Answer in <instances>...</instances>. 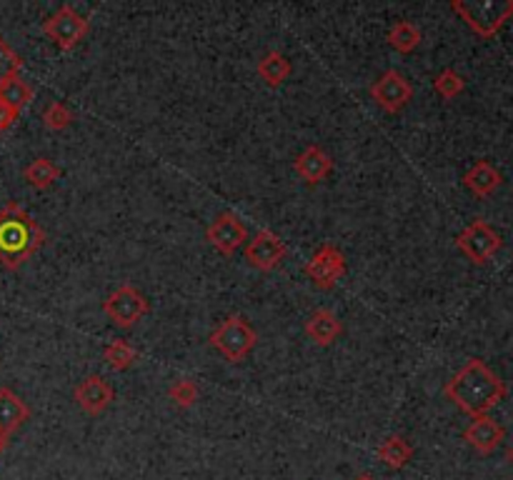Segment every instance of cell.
Here are the masks:
<instances>
[{"label":"cell","mask_w":513,"mask_h":480,"mask_svg":"<svg viewBox=\"0 0 513 480\" xmlns=\"http://www.w3.org/2000/svg\"><path fill=\"white\" fill-rule=\"evenodd\" d=\"M446 398L454 400L463 413H469L471 418L488 415L491 408H496L501 400L506 398V383L501 381L496 373L485 366L484 360L471 358L461 371L446 383Z\"/></svg>","instance_id":"6da1fadb"},{"label":"cell","mask_w":513,"mask_h":480,"mask_svg":"<svg viewBox=\"0 0 513 480\" xmlns=\"http://www.w3.org/2000/svg\"><path fill=\"white\" fill-rule=\"evenodd\" d=\"M43 243V228L18 203L0 208V263L5 268H20Z\"/></svg>","instance_id":"7a4b0ae2"},{"label":"cell","mask_w":513,"mask_h":480,"mask_svg":"<svg viewBox=\"0 0 513 480\" xmlns=\"http://www.w3.org/2000/svg\"><path fill=\"white\" fill-rule=\"evenodd\" d=\"M451 11L461 15L476 35L493 38L506 26V20L513 18V0H478V3L454 0Z\"/></svg>","instance_id":"3957f363"},{"label":"cell","mask_w":513,"mask_h":480,"mask_svg":"<svg viewBox=\"0 0 513 480\" xmlns=\"http://www.w3.org/2000/svg\"><path fill=\"white\" fill-rule=\"evenodd\" d=\"M209 341L228 363H238L256 348L258 335L241 316H228L218 328L210 333Z\"/></svg>","instance_id":"277c9868"},{"label":"cell","mask_w":513,"mask_h":480,"mask_svg":"<svg viewBox=\"0 0 513 480\" xmlns=\"http://www.w3.org/2000/svg\"><path fill=\"white\" fill-rule=\"evenodd\" d=\"M103 311H106V316L111 318L115 326L133 328L140 318L151 311V305H148V298H146L138 288L121 286V288L113 290L111 295L103 301Z\"/></svg>","instance_id":"5b68a950"},{"label":"cell","mask_w":513,"mask_h":480,"mask_svg":"<svg viewBox=\"0 0 513 480\" xmlns=\"http://www.w3.org/2000/svg\"><path fill=\"white\" fill-rule=\"evenodd\" d=\"M456 246L469 261L484 265L501 250V235L485 220H473L466 231H461Z\"/></svg>","instance_id":"8992f818"},{"label":"cell","mask_w":513,"mask_h":480,"mask_svg":"<svg viewBox=\"0 0 513 480\" xmlns=\"http://www.w3.org/2000/svg\"><path fill=\"white\" fill-rule=\"evenodd\" d=\"M43 33L56 43L60 51H70L85 38L88 20L81 13H75V8L60 5L56 13L43 23Z\"/></svg>","instance_id":"52a82bcc"},{"label":"cell","mask_w":513,"mask_h":480,"mask_svg":"<svg viewBox=\"0 0 513 480\" xmlns=\"http://www.w3.org/2000/svg\"><path fill=\"white\" fill-rule=\"evenodd\" d=\"M305 275L319 286V288H333L343 275H346V256L331 243L319 248V253L305 263Z\"/></svg>","instance_id":"ba28073f"},{"label":"cell","mask_w":513,"mask_h":480,"mask_svg":"<svg viewBox=\"0 0 513 480\" xmlns=\"http://www.w3.org/2000/svg\"><path fill=\"white\" fill-rule=\"evenodd\" d=\"M371 98L389 113H399L408 106V100L414 98L411 83L403 78L399 70H386L378 81L371 85Z\"/></svg>","instance_id":"9c48e42d"},{"label":"cell","mask_w":513,"mask_h":480,"mask_svg":"<svg viewBox=\"0 0 513 480\" xmlns=\"http://www.w3.org/2000/svg\"><path fill=\"white\" fill-rule=\"evenodd\" d=\"M206 238H209V243L216 248L218 253L233 256L238 248L243 246V240L249 238V231H246V225L238 220L236 213H221V216L209 225Z\"/></svg>","instance_id":"30bf717a"},{"label":"cell","mask_w":513,"mask_h":480,"mask_svg":"<svg viewBox=\"0 0 513 480\" xmlns=\"http://www.w3.org/2000/svg\"><path fill=\"white\" fill-rule=\"evenodd\" d=\"M286 253H288V248L273 231H258L256 238L249 240V246H246V261L253 268L268 273V271H273L278 263L286 258Z\"/></svg>","instance_id":"8fae6325"},{"label":"cell","mask_w":513,"mask_h":480,"mask_svg":"<svg viewBox=\"0 0 513 480\" xmlns=\"http://www.w3.org/2000/svg\"><path fill=\"white\" fill-rule=\"evenodd\" d=\"M113 398H115V393H113L111 383H106V381L98 378V375H88V378L81 381L78 388H75V400H78V405H81L88 415H100L103 411H108Z\"/></svg>","instance_id":"7c38bea8"},{"label":"cell","mask_w":513,"mask_h":480,"mask_svg":"<svg viewBox=\"0 0 513 480\" xmlns=\"http://www.w3.org/2000/svg\"><path fill=\"white\" fill-rule=\"evenodd\" d=\"M506 436V430L493 421V418H488V415H481V418H473V423L466 428V433H463V438L469 445H473L478 453H493L496 448L501 445V440Z\"/></svg>","instance_id":"4fadbf2b"},{"label":"cell","mask_w":513,"mask_h":480,"mask_svg":"<svg viewBox=\"0 0 513 480\" xmlns=\"http://www.w3.org/2000/svg\"><path fill=\"white\" fill-rule=\"evenodd\" d=\"M293 168H296V173H298L305 183H320V180L326 178L333 170V161L320 146H308V148L293 161Z\"/></svg>","instance_id":"5bb4252c"},{"label":"cell","mask_w":513,"mask_h":480,"mask_svg":"<svg viewBox=\"0 0 513 480\" xmlns=\"http://www.w3.org/2000/svg\"><path fill=\"white\" fill-rule=\"evenodd\" d=\"M30 418V408L26 400H20L11 388H0V433L13 436L18 428Z\"/></svg>","instance_id":"9a60e30c"},{"label":"cell","mask_w":513,"mask_h":480,"mask_svg":"<svg viewBox=\"0 0 513 480\" xmlns=\"http://www.w3.org/2000/svg\"><path fill=\"white\" fill-rule=\"evenodd\" d=\"M501 183H503V176H501L499 170L488 163V161H478V163L473 165L471 170L463 176V185H466L473 195H478V198L493 195V193L499 191Z\"/></svg>","instance_id":"2e32d148"},{"label":"cell","mask_w":513,"mask_h":480,"mask_svg":"<svg viewBox=\"0 0 513 480\" xmlns=\"http://www.w3.org/2000/svg\"><path fill=\"white\" fill-rule=\"evenodd\" d=\"M341 330H343V326H341V320L335 318V313L333 311H328V308H320V311H316L313 316L305 320V333H308V338L313 341V343L319 345H331L338 335H341Z\"/></svg>","instance_id":"e0dca14e"},{"label":"cell","mask_w":513,"mask_h":480,"mask_svg":"<svg viewBox=\"0 0 513 480\" xmlns=\"http://www.w3.org/2000/svg\"><path fill=\"white\" fill-rule=\"evenodd\" d=\"M375 453L378 458L386 463L393 470H401V468L408 466V460L414 458V448H411V443L401 436H393V438L383 440L378 448H375Z\"/></svg>","instance_id":"ac0fdd59"},{"label":"cell","mask_w":513,"mask_h":480,"mask_svg":"<svg viewBox=\"0 0 513 480\" xmlns=\"http://www.w3.org/2000/svg\"><path fill=\"white\" fill-rule=\"evenodd\" d=\"M258 75H261L268 85L276 88V85H280V83L291 75V60L283 53H278V51H271V53L265 55L264 60L258 63Z\"/></svg>","instance_id":"d6986e66"},{"label":"cell","mask_w":513,"mask_h":480,"mask_svg":"<svg viewBox=\"0 0 513 480\" xmlns=\"http://www.w3.org/2000/svg\"><path fill=\"white\" fill-rule=\"evenodd\" d=\"M23 176H26V180H28L33 188L45 191V188H51V185L60 178V170H58V165L53 163V161H48V158H36V161L23 170Z\"/></svg>","instance_id":"ffe728a7"},{"label":"cell","mask_w":513,"mask_h":480,"mask_svg":"<svg viewBox=\"0 0 513 480\" xmlns=\"http://www.w3.org/2000/svg\"><path fill=\"white\" fill-rule=\"evenodd\" d=\"M103 358H106V363L111 366L113 371H128L138 360V353L133 350V345L128 343V341L115 338V341H111L103 348Z\"/></svg>","instance_id":"44dd1931"},{"label":"cell","mask_w":513,"mask_h":480,"mask_svg":"<svg viewBox=\"0 0 513 480\" xmlns=\"http://www.w3.org/2000/svg\"><path fill=\"white\" fill-rule=\"evenodd\" d=\"M30 100H33V88H30L26 81L11 78V81L0 85V103L11 106V108L18 110V113L26 108Z\"/></svg>","instance_id":"7402d4cb"},{"label":"cell","mask_w":513,"mask_h":480,"mask_svg":"<svg viewBox=\"0 0 513 480\" xmlns=\"http://www.w3.org/2000/svg\"><path fill=\"white\" fill-rule=\"evenodd\" d=\"M389 43L399 51V53H414L421 43V30L408 20H399L396 26L389 30Z\"/></svg>","instance_id":"603a6c76"},{"label":"cell","mask_w":513,"mask_h":480,"mask_svg":"<svg viewBox=\"0 0 513 480\" xmlns=\"http://www.w3.org/2000/svg\"><path fill=\"white\" fill-rule=\"evenodd\" d=\"M463 88H466L463 78L458 75L456 70H451V68L441 70V73L436 75V81H433V90H436L441 98H446V100L461 96V93H463Z\"/></svg>","instance_id":"cb8c5ba5"},{"label":"cell","mask_w":513,"mask_h":480,"mask_svg":"<svg viewBox=\"0 0 513 480\" xmlns=\"http://www.w3.org/2000/svg\"><path fill=\"white\" fill-rule=\"evenodd\" d=\"M20 68H23L20 55L15 53L13 48L0 38V85H3V83H8L11 78H18Z\"/></svg>","instance_id":"d4e9b609"},{"label":"cell","mask_w":513,"mask_h":480,"mask_svg":"<svg viewBox=\"0 0 513 480\" xmlns=\"http://www.w3.org/2000/svg\"><path fill=\"white\" fill-rule=\"evenodd\" d=\"M43 123L51 130H66L73 123V113L60 100H53L48 108L43 110Z\"/></svg>","instance_id":"484cf974"},{"label":"cell","mask_w":513,"mask_h":480,"mask_svg":"<svg viewBox=\"0 0 513 480\" xmlns=\"http://www.w3.org/2000/svg\"><path fill=\"white\" fill-rule=\"evenodd\" d=\"M198 385L193 381H188V378H183L178 383H173L168 388V398L173 400L176 405H181V408H191L195 400H198Z\"/></svg>","instance_id":"4316f807"},{"label":"cell","mask_w":513,"mask_h":480,"mask_svg":"<svg viewBox=\"0 0 513 480\" xmlns=\"http://www.w3.org/2000/svg\"><path fill=\"white\" fill-rule=\"evenodd\" d=\"M15 121H18V110H13L11 106H5V103H0V133H5Z\"/></svg>","instance_id":"83f0119b"},{"label":"cell","mask_w":513,"mask_h":480,"mask_svg":"<svg viewBox=\"0 0 513 480\" xmlns=\"http://www.w3.org/2000/svg\"><path fill=\"white\" fill-rule=\"evenodd\" d=\"M5 448H8V436H3V433H0V455H3Z\"/></svg>","instance_id":"f1b7e54d"},{"label":"cell","mask_w":513,"mask_h":480,"mask_svg":"<svg viewBox=\"0 0 513 480\" xmlns=\"http://www.w3.org/2000/svg\"><path fill=\"white\" fill-rule=\"evenodd\" d=\"M356 480H374V476H368V473H363V476H356Z\"/></svg>","instance_id":"f546056e"},{"label":"cell","mask_w":513,"mask_h":480,"mask_svg":"<svg viewBox=\"0 0 513 480\" xmlns=\"http://www.w3.org/2000/svg\"><path fill=\"white\" fill-rule=\"evenodd\" d=\"M509 460H511V466H513V445L509 448Z\"/></svg>","instance_id":"4dcf8cb0"}]
</instances>
